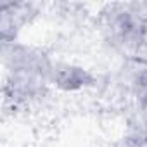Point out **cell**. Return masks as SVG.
Wrapping results in <instances>:
<instances>
[{
	"label": "cell",
	"mask_w": 147,
	"mask_h": 147,
	"mask_svg": "<svg viewBox=\"0 0 147 147\" xmlns=\"http://www.w3.org/2000/svg\"><path fill=\"white\" fill-rule=\"evenodd\" d=\"M107 38L123 50H138L145 43L147 19L133 5H114L104 18Z\"/></svg>",
	"instance_id": "1"
},
{
	"label": "cell",
	"mask_w": 147,
	"mask_h": 147,
	"mask_svg": "<svg viewBox=\"0 0 147 147\" xmlns=\"http://www.w3.org/2000/svg\"><path fill=\"white\" fill-rule=\"evenodd\" d=\"M130 90L137 100V109L147 113V61L137 59L130 73Z\"/></svg>",
	"instance_id": "2"
},
{
	"label": "cell",
	"mask_w": 147,
	"mask_h": 147,
	"mask_svg": "<svg viewBox=\"0 0 147 147\" xmlns=\"http://www.w3.org/2000/svg\"><path fill=\"white\" fill-rule=\"evenodd\" d=\"M87 78H88L87 73L82 67H73V66H64L61 69L54 67V73H52V82L64 90H75L83 87Z\"/></svg>",
	"instance_id": "3"
}]
</instances>
